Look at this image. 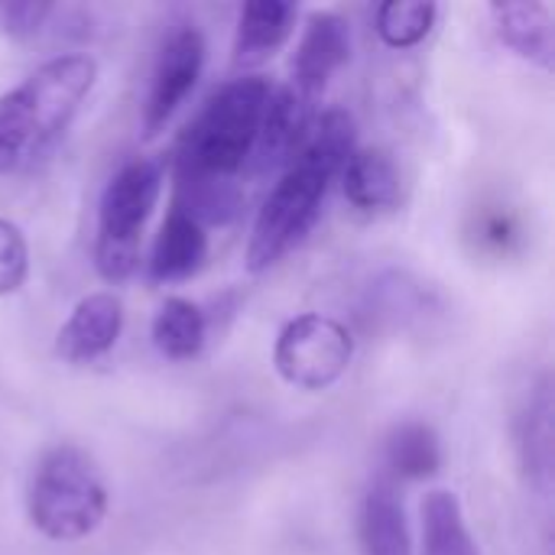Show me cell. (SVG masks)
<instances>
[{"mask_svg":"<svg viewBox=\"0 0 555 555\" xmlns=\"http://www.w3.org/2000/svg\"><path fill=\"white\" fill-rule=\"evenodd\" d=\"M341 185H345V198L351 202V208L364 211V215H384L400 208L403 202V179H400V166L387 150L377 146H358L345 169H341Z\"/></svg>","mask_w":555,"mask_h":555,"instance_id":"cell-12","label":"cell"},{"mask_svg":"<svg viewBox=\"0 0 555 555\" xmlns=\"http://www.w3.org/2000/svg\"><path fill=\"white\" fill-rule=\"evenodd\" d=\"M205 52H208L205 36L192 23L176 26L163 39L153 75H150V88H146V98H143V130H146V137H156L172 120L179 104H185L195 81L202 78Z\"/></svg>","mask_w":555,"mask_h":555,"instance_id":"cell-7","label":"cell"},{"mask_svg":"<svg viewBox=\"0 0 555 555\" xmlns=\"http://www.w3.org/2000/svg\"><path fill=\"white\" fill-rule=\"evenodd\" d=\"M166 163L137 156L124 163L101 192L94 228V267L101 280L124 283L140 263L143 228L163 195Z\"/></svg>","mask_w":555,"mask_h":555,"instance_id":"cell-5","label":"cell"},{"mask_svg":"<svg viewBox=\"0 0 555 555\" xmlns=\"http://www.w3.org/2000/svg\"><path fill=\"white\" fill-rule=\"evenodd\" d=\"M49 16H52V7L49 3H3L0 7V23L16 39L36 36L46 26Z\"/></svg>","mask_w":555,"mask_h":555,"instance_id":"cell-22","label":"cell"},{"mask_svg":"<svg viewBox=\"0 0 555 555\" xmlns=\"http://www.w3.org/2000/svg\"><path fill=\"white\" fill-rule=\"evenodd\" d=\"M124 332V306L114 293L85 296L55 335V354L65 364H94L114 351Z\"/></svg>","mask_w":555,"mask_h":555,"instance_id":"cell-10","label":"cell"},{"mask_svg":"<svg viewBox=\"0 0 555 555\" xmlns=\"http://www.w3.org/2000/svg\"><path fill=\"white\" fill-rule=\"evenodd\" d=\"M387 468L400 481H426L442 468V442L433 426L410 420L387 436ZM390 478V481H393Z\"/></svg>","mask_w":555,"mask_h":555,"instance_id":"cell-19","label":"cell"},{"mask_svg":"<svg viewBox=\"0 0 555 555\" xmlns=\"http://www.w3.org/2000/svg\"><path fill=\"white\" fill-rule=\"evenodd\" d=\"M312 101H306L293 85L270 88L257 146H254V166L257 172L267 169H286L296 153L306 146L312 133Z\"/></svg>","mask_w":555,"mask_h":555,"instance_id":"cell-9","label":"cell"},{"mask_svg":"<svg viewBox=\"0 0 555 555\" xmlns=\"http://www.w3.org/2000/svg\"><path fill=\"white\" fill-rule=\"evenodd\" d=\"M29 280V244H26V234L0 218V299L3 296H13L26 286Z\"/></svg>","mask_w":555,"mask_h":555,"instance_id":"cell-21","label":"cell"},{"mask_svg":"<svg viewBox=\"0 0 555 555\" xmlns=\"http://www.w3.org/2000/svg\"><path fill=\"white\" fill-rule=\"evenodd\" d=\"M358 150L354 117L341 107L325 111L296 153V159L283 169L280 182L267 195L263 208L254 218L247 241V270L263 273L276 267L289 250H296L309 231L315 228L325 195L332 182L341 176L348 156Z\"/></svg>","mask_w":555,"mask_h":555,"instance_id":"cell-2","label":"cell"},{"mask_svg":"<svg viewBox=\"0 0 555 555\" xmlns=\"http://www.w3.org/2000/svg\"><path fill=\"white\" fill-rule=\"evenodd\" d=\"M491 20L507 49L520 59L540 65L543 72L555 68L553 10L540 0H504L491 3Z\"/></svg>","mask_w":555,"mask_h":555,"instance_id":"cell-14","label":"cell"},{"mask_svg":"<svg viewBox=\"0 0 555 555\" xmlns=\"http://www.w3.org/2000/svg\"><path fill=\"white\" fill-rule=\"evenodd\" d=\"M423 555H481L459 494L436 488L423 501Z\"/></svg>","mask_w":555,"mask_h":555,"instance_id":"cell-18","label":"cell"},{"mask_svg":"<svg viewBox=\"0 0 555 555\" xmlns=\"http://www.w3.org/2000/svg\"><path fill=\"white\" fill-rule=\"evenodd\" d=\"M514 221L511 218H504V215H491L488 221H485V228H481V234L488 237V241H494L498 247H504L511 237H514Z\"/></svg>","mask_w":555,"mask_h":555,"instance_id":"cell-23","label":"cell"},{"mask_svg":"<svg viewBox=\"0 0 555 555\" xmlns=\"http://www.w3.org/2000/svg\"><path fill=\"white\" fill-rule=\"evenodd\" d=\"M354 358L351 332L322 312H302L289 319L273 345V367L276 374L306 393H319L335 387Z\"/></svg>","mask_w":555,"mask_h":555,"instance_id":"cell-6","label":"cell"},{"mask_svg":"<svg viewBox=\"0 0 555 555\" xmlns=\"http://www.w3.org/2000/svg\"><path fill=\"white\" fill-rule=\"evenodd\" d=\"M351 55V29L338 13L319 10L306 20L296 59H293V88L306 101H319V94L328 88L335 72Z\"/></svg>","mask_w":555,"mask_h":555,"instance_id":"cell-8","label":"cell"},{"mask_svg":"<svg viewBox=\"0 0 555 555\" xmlns=\"http://www.w3.org/2000/svg\"><path fill=\"white\" fill-rule=\"evenodd\" d=\"M517 455L527 472V481L546 494L553 485V390H550V377H543L530 390V397L517 416Z\"/></svg>","mask_w":555,"mask_h":555,"instance_id":"cell-16","label":"cell"},{"mask_svg":"<svg viewBox=\"0 0 555 555\" xmlns=\"http://www.w3.org/2000/svg\"><path fill=\"white\" fill-rule=\"evenodd\" d=\"M358 537L364 555H413L403 498L397 494V485L390 478H377L367 488L361 501Z\"/></svg>","mask_w":555,"mask_h":555,"instance_id":"cell-15","label":"cell"},{"mask_svg":"<svg viewBox=\"0 0 555 555\" xmlns=\"http://www.w3.org/2000/svg\"><path fill=\"white\" fill-rule=\"evenodd\" d=\"M94 81L98 62L85 52H68L42 62L0 94V176L29 166L62 137Z\"/></svg>","mask_w":555,"mask_h":555,"instance_id":"cell-3","label":"cell"},{"mask_svg":"<svg viewBox=\"0 0 555 555\" xmlns=\"http://www.w3.org/2000/svg\"><path fill=\"white\" fill-rule=\"evenodd\" d=\"M436 16H439V7L433 0H387L377 7L374 26L384 46L413 49L433 33Z\"/></svg>","mask_w":555,"mask_h":555,"instance_id":"cell-20","label":"cell"},{"mask_svg":"<svg viewBox=\"0 0 555 555\" xmlns=\"http://www.w3.org/2000/svg\"><path fill=\"white\" fill-rule=\"evenodd\" d=\"M296 3L286 0H250L241 7L237 13V29H234V68L237 72H250L257 65H263L270 55H276L293 26H296Z\"/></svg>","mask_w":555,"mask_h":555,"instance_id":"cell-11","label":"cell"},{"mask_svg":"<svg viewBox=\"0 0 555 555\" xmlns=\"http://www.w3.org/2000/svg\"><path fill=\"white\" fill-rule=\"evenodd\" d=\"M26 517L52 543L88 540L107 517V485L94 459L72 442L46 449L29 475Z\"/></svg>","mask_w":555,"mask_h":555,"instance_id":"cell-4","label":"cell"},{"mask_svg":"<svg viewBox=\"0 0 555 555\" xmlns=\"http://www.w3.org/2000/svg\"><path fill=\"white\" fill-rule=\"evenodd\" d=\"M270 98L263 75H241L221 85L182 130L172 153V205L202 228L224 224L244 202V169Z\"/></svg>","mask_w":555,"mask_h":555,"instance_id":"cell-1","label":"cell"},{"mask_svg":"<svg viewBox=\"0 0 555 555\" xmlns=\"http://www.w3.org/2000/svg\"><path fill=\"white\" fill-rule=\"evenodd\" d=\"M208 260V234L205 228L185 215L182 208H169L150 254V280L153 283H182L195 276Z\"/></svg>","mask_w":555,"mask_h":555,"instance_id":"cell-13","label":"cell"},{"mask_svg":"<svg viewBox=\"0 0 555 555\" xmlns=\"http://www.w3.org/2000/svg\"><path fill=\"white\" fill-rule=\"evenodd\" d=\"M208 338V319L198 302L169 296L153 315V345L166 361H195Z\"/></svg>","mask_w":555,"mask_h":555,"instance_id":"cell-17","label":"cell"}]
</instances>
